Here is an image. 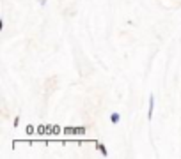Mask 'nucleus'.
I'll use <instances>...</instances> for the list:
<instances>
[{
	"label": "nucleus",
	"mask_w": 181,
	"mask_h": 159,
	"mask_svg": "<svg viewBox=\"0 0 181 159\" xmlns=\"http://www.w3.org/2000/svg\"><path fill=\"white\" fill-rule=\"evenodd\" d=\"M66 134H85V127H68L64 129Z\"/></svg>",
	"instance_id": "nucleus-1"
},
{
	"label": "nucleus",
	"mask_w": 181,
	"mask_h": 159,
	"mask_svg": "<svg viewBox=\"0 0 181 159\" xmlns=\"http://www.w3.org/2000/svg\"><path fill=\"white\" fill-rule=\"evenodd\" d=\"M153 111H155V95H149V110H147V119H153Z\"/></svg>",
	"instance_id": "nucleus-2"
},
{
	"label": "nucleus",
	"mask_w": 181,
	"mask_h": 159,
	"mask_svg": "<svg viewBox=\"0 0 181 159\" xmlns=\"http://www.w3.org/2000/svg\"><path fill=\"white\" fill-rule=\"evenodd\" d=\"M96 148H98V150L101 152V156H105V157L108 156V150H106V147H105L103 143H100V142H98V143H96Z\"/></svg>",
	"instance_id": "nucleus-3"
},
{
	"label": "nucleus",
	"mask_w": 181,
	"mask_h": 159,
	"mask_svg": "<svg viewBox=\"0 0 181 159\" xmlns=\"http://www.w3.org/2000/svg\"><path fill=\"white\" fill-rule=\"evenodd\" d=\"M119 120H121V113H119V111H114V113L110 115V122H112V124H117Z\"/></svg>",
	"instance_id": "nucleus-4"
},
{
	"label": "nucleus",
	"mask_w": 181,
	"mask_h": 159,
	"mask_svg": "<svg viewBox=\"0 0 181 159\" xmlns=\"http://www.w3.org/2000/svg\"><path fill=\"white\" fill-rule=\"evenodd\" d=\"M34 133V125H27V134H32Z\"/></svg>",
	"instance_id": "nucleus-5"
},
{
	"label": "nucleus",
	"mask_w": 181,
	"mask_h": 159,
	"mask_svg": "<svg viewBox=\"0 0 181 159\" xmlns=\"http://www.w3.org/2000/svg\"><path fill=\"white\" fill-rule=\"evenodd\" d=\"M13 124H14V127H18V124H20V117H16V119H14V122H13Z\"/></svg>",
	"instance_id": "nucleus-6"
}]
</instances>
